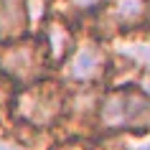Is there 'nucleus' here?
I'll return each mask as SVG.
<instances>
[{
  "mask_svg": "<svg viewBox=\"0 0 150 150\" xmlns=\"http://www.w3.org/2000/svg\"><path fill=\"white\" fill-rule=\"evenodd\" d=\"M102 130H140L150 122V94L137 87H117L104 92L97 107Z\"/></svg>",
  "mask_w": 150,
  "mask_h": 150,
  "instance_id": "f257e3e1",
  "label": "nucleus"
},
{
  "mask_svg": "<svg viewBox=\"0 0 150 150\" xmlns=\"http://www.w3.org/2000/svg\"><path fill=\"white\" fill-rule=\"evenodd\" d=\"M64 107H66V97H64L61 87L48 84V81L25 84V89L13 102L16 117L33 127H51L64 115Z\"/></svg>",
  "mask_w": 150,
  "mask_h": 150,
  "instance_id": "f03ea898",
  "label": "nucleus"
},
{
  "mask_svg": "<svg viewBox=\"0 0 150 150\" xmlns=\"http://www.w3.org/2000/svg\"><path fill=\"white\" fill-rule=\"evenodd\" d=\"M48 64L43 41H10L0 48V74L18 84H33Z\"/></svg>",
  "mask_w": 150,
  "mask_h": 150,
  "instance_id": "7ed1b4c3",
  "label": "nucleus"
},
{
  "mask_svg": "<svg viewBox=\"0 0 150 150\" xmlns=\"http://www.w3.org/2000/svg\"><path fill=\"white\" fill-rule=\"evenodd\" d=\"M107 64H110V59L97 43H81L69 54L66 74H69V79L79 81V84H92L104 76Z\"/></svg>",
  "mask_w": 150,
  "mask_h": 150,
  "instance_id": "20e7f679",
  "label": "nucleus"
},
{
  "mask_svg": "<svg viewBox=\"0 0 150 150\" xmlns=\"http://www.w3.org/2000/svg\"><path fill=\"white\" fill-rule=\"evenodd\" d=\"M41 41H43V48L48 54V61H61V59H66L74 51V36H71L69 25L61 23V21L46 23Z\"/></svg>",
  "mask_w": 150,
  "mask_h": 150,
  "instance_id": "39448f33",
  "label": "nucleus"
},
{
  "mask_svg": "<svg viewBox=\"0 0 150 150\" xmlns=\"http://www.w3.org/2000/svg\"><path fill=\"white\" fill-rule=\"evenodd\" d=\"M28 25L25 0H0V38L13 41L23 36Z\"/></svg>",
  "mask_w": 150,
  "mask_h": 150,
  "instance_id": "423d86ee",
  "label": "nucleus"
},
{
  "mask_svg": "<svg viewBox=\"0 0 150 150\" xmlns=\"http://www.w3.org/2000/svg\"><path fill=\"white\" fill-rule=\"evenodd\" d=\"M150 13L148 0H112L110 16L120 28H135L140 25Z\"/></svg>",
  "mask_w": 150,
  "mask_h": 150,
  "instance_id": "0eeeda50",
  "label": "nucleus"
},
{
  "mask_svg": "<svg viewBox=\"0 0 150 150\" xmlns=\"http://www.w3.org/2000/svg\"><path fill=\"white\" fill-rule=\"evenodd\" d=\"M130 54H132L135 59L145 61V66H150V46H145V43H142V46H135L132 51H130Z\"/></svg>",
  "mask_w": 150,
  "mask_h": 150,
  "instance_id": "6e6552de",
  "label": "nucleus"
},
{
  "mask_svg": "<svg viewBox=\"0 0 150 150\" xmlns=\"http://www.w3.org/2000/svg\"><path fill=\"white\" fill-rule=\"evenodd\" d=\"M104 0H71V5L74 8H79V10H92L97 8V5H102Z\"/></svg>",
  "mask_w": 150,
  "mask_h": 150,
  "instance_id": "1a4fd4ad",
  "label": "nucleus"
},
{
  "mask_svg": "<svg viewBox=\"0 0 150 150\" xmlns=\"http://www.w3.org/2000/svg\"><path fill=\"white\" fill-rule=\"evenodd\" d=\"M0 150H13L10 145H5V142H0Z\"/></svg>",
  "mask_w": 150,
  "mask_h": 150,
  "instance_id": "9d476101",
  "label": "nucleus"
},
{
  "mask_svg": "<svg viewBox=\"0 0 150 150\" xmlns=\"http://www.w3.org/2000/svg\"><path fill=\"white\" fill-rule=\"evenodd\" d=\"M142 150H150V145H145V148H142Z\"/></svg>",
  "mask_w": 150,
  "mask_h": 150,
  "instance_id": "9b49d317",
  "label": "nucleus"
}]
</instances>
